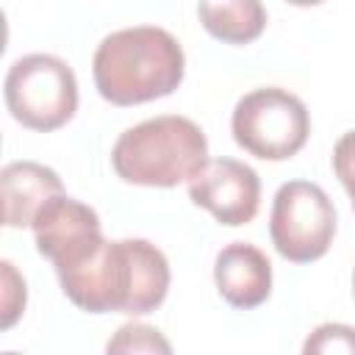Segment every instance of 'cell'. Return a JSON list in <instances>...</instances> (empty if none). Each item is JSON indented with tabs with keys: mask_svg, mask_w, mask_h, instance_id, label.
<instances>
[{
	"mask_svg": "<svg viewBox=\"0 0 355 355\" xmlns=\"http://www.w3.org/2000/svg\"><path fill=\"white\" fill-rule=\"evenodd\" d=\"M61 291L89 313H153L169 291V261L147 239H103L86 255L55 266Z\"/></svg>",
	"mask_w": 355,
	"mask_h": 355,
	"instance_id": "1",
	"label": "cell"
},
{
	"mask_svg": "<svg viewBox=\"0 0 355 355\" xmlns=\"http://www.w3.org/2000/svg\"><path fill=\"white\" fill-rule=\"evenodd\" d=\"M94 86L111 105H139L169 97L186 75L180 42L158 25H133L108 33L92 61Z\"/></svg>",
	"mask_w": 355,
	"mask_h": 355,
	"instance_id": "2",
	"label": "cell"
},
{
	"mask_svg": "<svg viewBox=\"0 0 355 355\" xmlns=\"http://www.w3.org/2000/svg\"><path fill=\"white\" fill-rule=\"evenodd\" d=\"M208 161V139L202 128L180 114L153 116L122 130L111 150L114 172L125 183L150 189L189 183Z\"/></svg>",
	"mask_w": 355,
	"mask_h": 355,
	"instance_id": "3",
	"label": "cell"
},
{
	"mask_svg": "<svg viewBox=\"0 0 355 355\" xmlns=\"http://www.w3.org/2000/svg\"><path fill=\"white\" fill-rule=\"evenodd\" d=\"M11 116L31 130H58L78 111V78L72 67L50 53L17 58L3 83Z\"/></svg>",
	"mask_w": 355,
	"mask_h": 355,
	"instance_id": "4",
	"label": "cell"
},
{
	"mask_svg": "<svg viewBox=\"0 0 355 355\" xmlns=\"http://www.w3.org/2000/svg\"><path fill=\"white\" fill-rule=\"evenodd\" d=\"M230 133L244 153L263 161H286L305 147L311 114L288 89L261 86L236 103Z\"/></svg>",
	"mask_w": 355,
	"mask_h": 355,
	"instance_id": "5",
	"label": "cell"
},
{
	"mask_svg": "<svg viewBox=\"0 0 355 355\" xmlns=\"http://www.w3.org/2000/svg\"><path fill=\"white\" fill-rule=\"evenodd\" d=\"M336 205L311 180H288L275 191L269 236L275 250L291 263L319 261L336 239Z\"/></svg>",
	"mask_w": 355,
	"mask_h": 355,
	"instance_id": "6",
	"label": "cell"
},
{
	"mask_svg": "<svg viewBox=\"0 0 355 355\" xmlns=\"http://www.w3.org/2000/svg\"><path fill=\"white\" fill-rule=\"evenodd\" d=\"M189 200L205 208L219 225L241 227L255 219L261 205L258 172L236 158H214L189 180Z\"/></svg>",
	"mask_w": 355,
	"mask_h": 355,
	"instance_id": "7",
	"label": "cell"
},
{
	"mask_svg": "<svg viewBox=\"0 0 355 355\" xmlns=\"http://www.w3.org/2000/svg\"><path fill=\"white\" fill-rule=\"evenodd\" d=\"M31 230L39 255H44L53 266H64L86 255L92 247H97L105 239L97 211L69 197L67 191L50 197L39 208Z\"/></svg>",
	"mask_w": 355,
	"mask_h": 355,
	"instance_id": "8",
	"label": "cell"
},
{
	"mask_svg": "<svg viewBox=\"0 0 355 355\" xmlns=\"http://www.w3.org/2000/svg\"><path fill=\"white\" fill-rule=\"evenodd\" d=\"M214 283L219 297L241 311L258 308L272 294V263L250 241H230L216 252Z\"/></svg>",
	"mask_w": 355,
	"mask_h": 355,
	"instance_id": "9",
	"label": "cell"
},
{
	"mask_svg": "<svg viewBox=\"0 0 355 355\" xmlns=\"http://www.w3.org/2000/svg\"><path fill=\"white\" fill-rule=\"evenodd\" d=\"M3 186V222L6 227H31L39 208L64 191L55 169L39 161H11L0 172Z\"/></svg>",
	"mask_w": 355,
	"mask_h": 355,
	"instance_id": "10",
	"label": "cell"
},
{
	"mask_svg": "<svg viewBox=\"0 0 355 355\" xmlns=\"http://www.w3.org/2000/svg\"><path fill=\"white\" fill-rule=\"evenodd\" d=\"M200 25L225 44H250L266 28L261 0H197Z\"/></svg>",
	"mask_w": 355,
	"mask_h": 355,
	"instance_id": "11",
	"label": "cell"
},
{
	"mask_svg": "<svg viewBox=\"0 0 355 355\" xmlns=\"http://www.w3.org/2000/svg\"><path fill=\"white\" fill-rule=\"evenodd\" d=\"M105 349L108 352H164V355H169L172 344L161 336V330L141 324V322H128L114 333V338L105 344Z\"/></svg>",
	"mask_w": 355,
	"mask_h": 355,
	"instance_id": "12",
	"label": "cell"
},
{
	"mask_svg": "<svg viewBox=\"0 0 355 355\" xmlns=\"http://www.w3.org/2000/svg\"><path fill=\"white\" fill-rule=\"evenodd\" d=\"M0 286H3V311H0V327L3 330H11L17 324V319L22 316L25 311V300H28V291H25V280L22 275L17 272V266L11 261H3L0 263Z\"/></svg>",
	"mask_w": 355,
	"mask_h": 355,
	"instance_id": "13",
	"label": "cell"
},
{
	"mask_svg": "<svg viewBox=\"0 0 355 355\" xmlns=\"http://www.w3.org/2000/svg\"><path fill=\"white\" fill-rule=\"evenodd\" d=\"M302 352H344V355H355V327L349 324H338V322H327L319 324L302 344Z\"/></svg>",
	"mask_w": 355,
	"mask_h": 355,
	"instance_id": "14",
	"label": "cell"
},
{
	"mask_svg": "<svg viewBox=\"0 0 355 355\" xmlns=\"http://www.w3.org/2000/svg\"><path fill=\"white\" fill-rule=\"evenodd\" d=\"M333 172L341 180L344 191L349 194L355 211V130H347L333 147Z\"/></svg>",
	"mask_w": 355,
	"mask_h": 355,
	"instance_id": "15",
	"label": "cell"
},
{
	"mask_svg": "<svg viewBox=\"0 0 355 355\" xmlns=\"http://www.w3.org/2000/svg\"><path fill=\"white\" fill-rule=\"evenodd\" d=\"M286 3L300 6V8H308V6H319V3H324V0H286Z\"/></svg>",
	"mask_w": 355,
	"mask_h": 355,
	"instance_id": "16",
	"label": "cell"
},
{
	"mask_svg": "<svg viewBox=\"0 0 355 355\" xmlns=\"http://www.w3.org/2000/svg\"><path fill=\"white\" fill-rule=\"evenodd\" d=\"M352 291H355V272H352Z\"/></svg>",
	"mask_w": 355,
	"mask_h": 355,
	"instance_id": "17",
	"label": "cell"
}]
</instances>
